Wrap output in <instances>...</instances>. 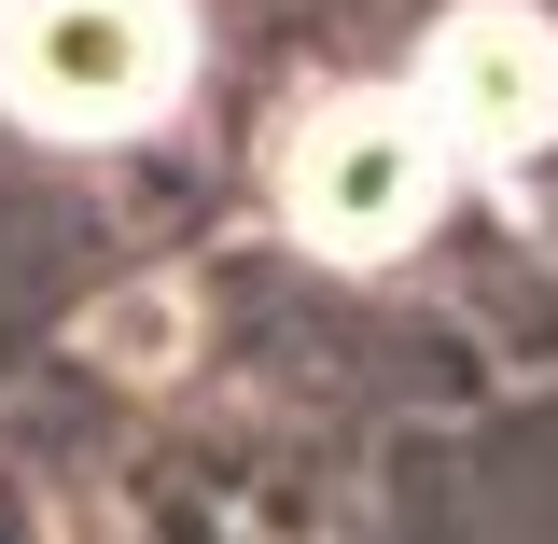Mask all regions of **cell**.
I'll return each mask as SVG.
<instances>
[{"label": "cell", "instance_id": "1", "mask_svg": "<svg viewBox=\"0 0 558 544\" xmlns=\"http://www.w3.org/2000/svg\"><path fill=\"white\" fill-rule=\"evenodd\" d=\"M433 196H447V140L418 126L405 84H336V98H307L279 126V223L307 252H336V266L405 252L433 223Z\"/></svg>", "mask_w": 558, "mask_h": 544}, {"label": "cell", "instance_id": "2", "mask_svg": "<svg viewBox=\"0 0 558 544\" xmlns=\"http://www.w3.org/2000/svg\"><path fill=\"white\" fill-rule=\"evenodd\" d=\"M196 84V14L182 0H0V98L43 140L154 126Z\"/></svg>", "mask_w": 558, "mask_h": 544}, {"label": "cell", "instance_id": "3", "mask_svg": "<svg viewBox=\"0 0 558 544\" xmlns=\"http://www.w3.org/2000/svg\"><path fill=\"white\" fill-rule=\"evenodd\" d=\"M418 126L447 140V168L475 154V168H517L531 140H558V28L531 0H461L447 28H433V57H418Z\"/></svg>", "mask_w": 558, "mask_h": 544}]
</instances>
